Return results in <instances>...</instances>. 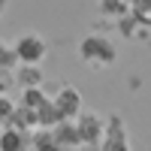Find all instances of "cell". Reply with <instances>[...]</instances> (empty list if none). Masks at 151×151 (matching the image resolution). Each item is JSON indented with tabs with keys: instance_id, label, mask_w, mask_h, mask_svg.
I'll use <instances>...</instances> for the list:
<instances>
[{
	"instance_id": "1",
	"label": "cell",
	"mask_w": 151,
	"mask_h": 151,
	"mask_svg": "<svg viewBox=\"0 0 151 151\" xmlns=\"http://www.w3.org/2000/svg\"><path fill=\"white\" fill-rule=\"evenodd\" d=\"M79 60H82L88 70L103 73V70H109V67H115L118 48H115V42H112L109 36H103V33H85L82 40H79Z\"/></svg>"
},
{
	"instance_id": "2",
	"label": "cell",
	"mask_w": 151,
	"mask_h": 151,
	"mask_svg": "<svg viewBox=\"0 0 151 151\" xmlns=\"http://www.w3.org/2000/svg\"><path fill=\"white\" fill-rule=\"evenodd\" d=\"M12 48H15V58H18V67H40L45 55H48V42L42 33L27 30L12 40Z\"/></svg>"
},
{
	"instance_id": "3",
	"label": "cell",
	"mask_w": 151,
	"mask_h": 151,
	"mask_svg": "<svg viewBox=\"0 0 151 151\" xmlns=\"http://www.w3.org/2000/svg\"><path fill=\"white\" fill-rule=\"evenodd\" d=\"M45 97L52 100V106H55V112H58V118H60V121H76V118L82 115V109H85L79 88L70 85V82H67V85L60 82L55 91H48Z\"/></svg>"
},
{
	"instance_id": "4",
	"label": "cell",
	"mask_w": 151,
	"mask_h": 151,
	"mask_svg": "<svg viewBox=\"0 0 151 151\" xmlns=\"http://www.w3.org/2000/svg\"><path fill=\"white\" fill-rule=\"evenodd\" d=\"M76 130H79L82 148H97L106 133V115H100L94 109H82V115L76 118Z\"/></svg>"
},
{
	"instance_id": "5",
	"label": "cell",
	"mask_w": 151,
	"mask_h": 151,
	"mask_svg": "<svg viewBox=\"0 0 151 151\" xmlns=\"http://www.w3.org/2000/svg\"><path fill=\"white\" fill-rule=\"evenodd\" d=\"M97 148L100 151H130L127 124H124L121 112H109L106 115V133H103V142H100Z\"/></svg>"
},
{
	"instance_id": "6",
	"label": "cell",
	"mask_w": 151,
	"mask_h": 151,
	"mask_svg": "<svg viewBox=\"0 0 151 151\" xmlns=\"http://www.w3.org/2000/svg\"><path fill=\"white\" fill-rule=\"evenodd\" d=\"M12 82L18 85V91H33V88L45 85V73H42V67H15Z\"/></svg>"
},
{
	"instance_id": "7",
	"label": "cell",
	"mask_w": 151,
	"mask_h": 151,
	"mask_svg": "<svg viewBox=\"0 0 151 151\" xmlns=\"http://www.w3.org/2000/svg\"><path fill=\"white\" fill-rule=\"evenodd\" d=\"M55 142L60 145V151H79L82 142H79V130H76V121H60L58 127L52 130Z\"/></svg>"
},
{
	"instance_id": "8",
	"label": "cell",
	"mask_w": 151,
	"mask_h": 151,
	"mask_svg": "<svg viewBox=\"0 0 151 151\" xmlns=\"http://www.w3.org/2000/svg\"><path fill=\"white\" fill-rule=\"evenodd\" d=\"M97 12L109 24H121L130 15V0H103V3H97Z\"/></svg>"
},
{
	"instance_id": "9",
	"label": "cell",
	"mask_w": 151,
	"mask_h": 151,
	"mask_svg": "<svg viewBox=\"0 0 151 151\" xmlns=\"http://www.w3.org/2000/svg\"><path fill=\"white\" fill-rule=\"evenodd\" d=\"M27 145H30V133H21L12 127L0 130V151H27Z\"/></svg>"
},
{
	"instance_id": "10",
	"label": "cell",
	"mask_w": 151,
	"mask_h": 151,
	"mask_svg": "<svg viewBox=\"0 0 151 151\" xmlns=\"http://www.w3.org/2000/svg\"><path fill=\"white\" fill-rule=\"evenodd\" d=\"M58 124H60V118H58V112L52 106V100H45V103L36 109V130H55Z\"/></svg>"
},
{
	"instance_id": "11",
	"label": "cell",
	"mask_w": 151,
	"mask_h": 151,
	"mask_svg": "<svg viewBox=\"0 0 151 151\" xmlns=\"http://www.w3.org/2000/svg\"><path fill=\"white\" fill-rule=\"evenodd\" d=\"M27 151H60V145L55 142L52 130H33L30 133V145Z\"/></svg>"
},
{
	"instance_id": "12",
	"label": "cell",
	"mask_w": 151,
	"mask_h": 151,
	"mask_svg": "<svg viewBox=\"0 0 151 151\" xmlns=\"http://www.w3.org/2000/svg\"><path fill=\"white\" fill-rule=\"evenodd\" d=\"M130 18L139 24V27L151 30V0H133L130 3Z\"/></svg>"
},
{
	"instance_id": "13",
	"label": "cell",
	"mask_w": 151,
	"mask_h": 151,
	"mask_svg": "<svg viewBox=\"0 0 151 151\" xmlns=\"http://www.w3.org/2000/svg\"><path fill=\"white\" fill-rule=\"evenodd\" d=\"M45 91H42V88H33V91H21V97H18V106L21 109H27V112H36V109H40L42 103H45Z\"/></svg>"
},
{
	"instance_id": "14",
	"label": "cell",
	"mask_w": 151,
	"mask_h": 151,
	"mask_svg": "<svg viewBox=\"0 0 151 151\" xmlns=\"http://www.w3.org/2000/svg\"><path fill=\"white\" fill-rule=\"evenodd\" d=\"M18 67V58H15V48H12V40H3L0 36V70H15Z\"/></svg>"
},
{
	"instance_id": "15",
	"label": "cell",
	"mask_w": 151,
	"mask_h": 151,
	"mask_svg": "<svg viewBox=\"0 0 151 151\" xmlns=\"http://www.w3.org/2000/svg\"><path fill=\"white\" fill-rule=\"evenodd\" d=\"M118 30H121L124 36H127V40H142V36H148V30H145V27H139V24H136L130 15L124 18L121 24H118Z\"/></svg>"
},
{
	"instance_id": "16",
	"label": "cell",
	"mask_w": 151,
	"mask_h": 151,
	"mask_svg": "<svg viewBox=\"0 0 151 151\" xmlns=\"http://www.w3.org/2000/svg\"><path fill=\"white\" fill-rule=\"evenodd\" d=\"M15 100H12V94H6V97H0V124H6L9 118H12V112H15Z\"/></svg>"
},
{
	"instance_id": "17",
	"label": "cell",
	"mask_w": 151,
	"mask_h": 151,
	"mask_svg": "<svg viewBox=\"0 0 151 151\" xmlns=\"http://www.w3.org/2000/svg\"><path fill=\"white\" fill-rule=\"evenodd\" d=\"M12 88H15V82H12V73H9V70H0V97L12 94Z\"/></svg>"
},
{
	"instance_id": "18",
	"label": "cell",
	"mask_w": 151,
	"mask_h": 151,
	"mask_svg": "<svg viewBox=\"0 0 151 151\" xmlns=\"http://www.w3.org/2000/svg\"><path fill=\"white\" fill-rule=\"evenodd\" d=\"M3 12H6V3H3V0H0V15H3Z\"/></svg>"
}]
</instances>
